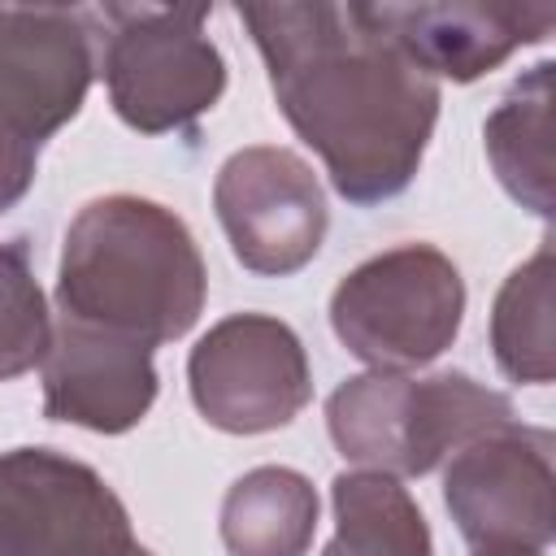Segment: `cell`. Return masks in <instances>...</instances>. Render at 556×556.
Here are the masks:
<instances>
[{"mask_svg": "<svg viewBox=\"0 0 556 556\" xmlns=\"http://www.w3.org/2000/svg\"><path fill=\"white\" fill-rule=\"evenodd\" d=\"M235 13L265 61L278 113L321 156L330 187L356 208L408 191L443 87L378 26L369 4L278 0Z\"/></svg>", "mask_w": 556, "mask_h": 556, "instance_id": "cell-1", "label": "cell"}, {"mask_svg": "<svg viewBox=\"0 0 556 556\" xmlns=\"http://www.w3.org/2000/svg\"><path fill=\"white\" fill-rule=\"evenodd\" d=\"M208 295V269L187 222L143 195L83 204L61 243L56 317L143 339H182Z\"/></svg>", "mask_w": 556, "mask_h": 556, "instance_id": "cell-2", "label": "cell"}, {"mask_svg": "<svg viewBox=\"0 0 556 556\" xmlns=\"http://www.w3.org/2000/svg\"><path fill=\"white\" fill-rule=\"evenodd\" d=\"M513 417L508 395L460 369L430 378L369 369L339 382L326 400V430L339 456L391 478H421Z\"/></svg>", "mask_w": 556, "mask_h": 556, "instance_id": "cell-3", "label": "cell"}, {"mask_svg": "<svg viewBox=\"0 0 556 556\" xmlns=\"http://www.w3.org/2000/svg\"><path fill=\"white\" fill-rule=\"evenodd\" d=\"M208 4H96V74L139 135L191 130L226 91V61L204 35Z\"/></svg>", "mask_w": 556, "mask_h": 556, "instance_id": "cell-4", "label": "cell"}, {"mask_svg": "<svg viewBox=\"0 0 556 556\" xmlns=\"http://www.w3.org/2000/svg\"><path fill=\"white\" fill-rule=\"evenodd\" d=\"M96 78V26L78 4H0V217L35 187L43 143Z\"/></svg>", "mask_w": 556, "mask_h": 556, "instance_id": "cell-5", "label": "cell"}, {"mask_svg": "<svg viewBox=\"0 0 556 556\" xmlns=\"http://www.w3.org/2000/svg\"><path fill=\"white\" fill-rule=\"evenodd\" d=\"M465 321V278L434 243H395L348 269L330 295L334 339L369 369L408 374L443 356Z\"/></svg>", "mask_w": 556, "mask_h": 556, "instance_id": "cell-6", "label": "cell"}, {"mask_svg": "<svg viewBox=\"0 0 556 556\" xmlns=\"http://www.w3.org/2000/svg\"><path fill=\"white\" fill-rule=\"evenodd\" d=\"M191 404L213 430L269 434L313 400V369L300 334L269 313H230L187 356Z\"/></svg>", "mask_w": 556, "mask_h": 556, "instance_id": "cell-7", "label": "cell"}, {"mask_svg": "<svg viewBox=\"0 0 556 556\" xmlns=\"http://www.w3.org/2000/svg\"><path fill=\"white\" fill-rule=\"evenodd\" d=\"M130 513L117 491L56 447L0 452V556H126Z\"/></svg>", "mask_w": 556, "mask_h": 556, "instance_id": "cell-8", "label": "cell"}, {"mask_svg": "<svg viewBox=\"0 0 556 556\" xmlns=\"http://www.w3.org/2000/svg\"><path fill=\"white\" fill-rule=\"evenodd\" d=\"M213 208L235 261L261 278L300 274L326 243L330 208L313 165L278 143H252L222 161Z\"/></svg>", "mask_w": 556, "mask_h": 556, "instance_id": "cell-9", "label": "cell"}, {"mask_svg": "<svg viewBox=\"0 0 556 556\" xmlns=\"http://www.w3.org/2000/svg\"><path fill=\"white\" fill-rule=\"evenodd\" d=\"M552 430L521 426L517 417L452 452L443 504L469 552L552 547Z\"/></svg>", "mask_w": 556, "mask_h": 556, "instance_id": "cell-10", "label": "cell"}, {"mask_svg": "<svg viewBox=\"0 0 556 556\" xmlns=\"http://www.w3.org/2000/svg\"><path fill=\"white\" fill-rule=\"evenodd\" d=\"M152 352L156 348L143 339L56 317L52 348L39 365L43 417L83 426L91 434L135 430L161 391Z\"/></svg>", "mask_w": 556, "mask_h": 556, "instance_id": "cell-11", "label": "cell"}, {"mask_svg": "<svg viewBox=\"0 0 556 556\" xmlns=\"http://www.w3.org/2000/svg\"><path fill=\"white\" fill-rule=\"evenodd\" d=\"M378 26L430 74L473 83L500 70L517 48L543 43L556 26L552 4L513 0H417V4H369Z\"/></svg>", "mask_w": 556, "mask_h": 556, "instance_id": "cell-12", "label": "cell"}, {"mask_svg": "<svg viewBox=\"0 0 556 556\" xmlns=\"http://www.w3.org/2000/svg\"><path fill=\"white\" fill-rule=\"evenodd\" d=\"M552 83L556 61H539L482 122L486 161L500 187L543 222H552Z\"/></svg>", "mask_w": 556, "mask_h": 556, "instance_id": "cell-13", "label": "cell"}, {"mask_svg": "<svg viewBox=\"0 0 556 556\" xmlns=\"http://www.w3.org/2000/svg\"><path fill=\"white\" fill-rule=\"evenodd\" d=\"M317 513V491L300 469L256 465L230 482L217 530L230 556H308Z\"/></svg>", "mask_w": 556, "mask_h": 556, "instance_id": "cell-14", "label": "cell"}, {"mask_svg": "<svg viewBox=\"0 0 556 556\" xmlns=\"http://www.w3.org/2000/svg\"><path fill=\"white\" fill-rule=\"evenodd\" d=\"M334 539L321 556H434L430 526L408 486L378 469H352L330 482Z\"/></svg>", "mask_w": 556, "mask_h": 556, "instance_id": "cell-15", "label": "cell"}, {"mask_svg": "<svg viewBox=\"0 0 556 556\" xmlns=\"http://www.w3.org/2000/svg\"><path fill=\"white\" fill-rule=\"evenodd\" d=\"M552 308H556V261H552V239H543L539 252L504 278L491 304V352L508 382H526V387L552 382L556 374Z\"/></svg>", "mask_w": 556, "mask_h": 556, "instance_id": "cell-16", "label": "cell"}, {"mask_svg": "<svg viewBox=\"0 0 556 556\" xmlns=\"http://www.w3.org/2000/svg\"><path fill=\"white\" fill-rule=\"evenodd\" d=\"M52 348V313L30 265V243H0V382H13L43 365Z\"/></svg>", "mask_w": 556, "mask_h": 556, "instance_id": "cell-17", "label": "cell"}, {"mask_svg": "<svg viewBox=\"0 0 556 556\" xmlns=\"http://www.w3.org/2000/svg\"><path fill=\"white\" fill-rule=\"evenodd\" d=\"M473 556H547L539 547H504V552H473Z\"/></svg>", "mask_w": 556, "mask_h": 556, "instance_id": "cell-18", "label": "cell"}, {"mask_svg": "<svg viewBox=\"0 0 556 556\" xmlns=\"http://www.w3.org/2000/svg\"><path fill=\"white\" fill-rule=\"evenodd\" d=\"M126 556H152V552H148V547H139V543H135V547H130V552H126Z\"/></svg>", "mask_w": 556, "mask_h": 556, "instance_id": "cell-19", "label": "cell"}]
</instances>
